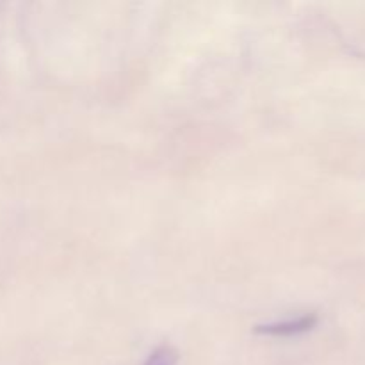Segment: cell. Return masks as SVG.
<instances>
[{"instance_id": "6da1fadb", "label": "cell", "mask_w": 365, "mask_h": 365, "mask_svg": "<svg viewBox=\"0 0 365 365\" xmlns=\"http://www.w3.org/2000/svg\"><path fill=\"white\" fill-rule=\"evenodd\" d=\"M317 317L314 314H305L302 317H296V319H287V321H278V323H269V324H259L255 327L257 334L264 335H274V337H289V335H298L303 331H309L316 327Z\"/></svg>"}, {"instance_id": "7a4b0ae2", "label": "cell", "mask_w": 365, "mask_h": 365, "mask_svg": "<svg viewBox=\"0 0 365 365\" xmlns=\"http://www.w3.org/2000/svg\"><path fill=\"white\" fill-rule=\"evenodd\" d=\"M177 362L178 353L173 348H170V346H163L155 353H152L150 359L143 365H177Z\"/></svg>"}]
</instances>
